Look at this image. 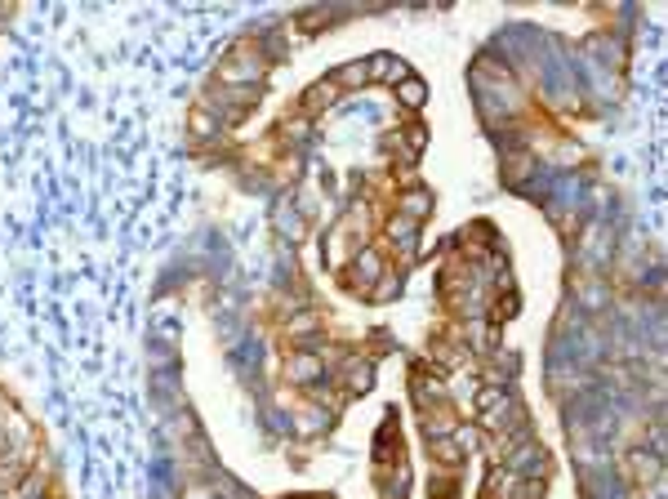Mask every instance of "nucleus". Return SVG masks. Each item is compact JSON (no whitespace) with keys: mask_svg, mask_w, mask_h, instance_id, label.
<instances>
[{"mask_svg":"<svg viewBox=\"0 0 668 499\" xmlns=\"http://www.w3.org/2000/svg\"><path fill=\"white\" fill-rule=\"evenodd\" d=\"M365 72H379L383 80H406V63H401V58H388V54H375L370 63H365Z\"/></svg>","mask_w":668,"mask_h":499,"instance_id":"nucleus-1","label":"nucleus"},{"mask_svg":"<svg viewBox=\"0 0 668 499\" xmlns=\"http://www.w3.org/2000/svg\"><path fill=\"white\" fill-rule=\"evenodd\" d=\"M334 94H339V85H312V90L303 94V103H308V107H330Z\"/></svg>","mask_w":668,"mask_h":499,"instance_id":"nucleus-2","label":"nucleus"},{"mask_svg":"<svg viewBox=\"0 0 668 499\" xmlns=\"http://www.w3.org/2000/svg\"><path fill=\"white\" fill-rule=\"evenodd\" d=\"M424 98H428V85H424V80H401V103L419 107Z\"/></svg>","mask_w":668,"mask_h":499,"instance_id":"nucleus-3","label":"nucleus"},{"mask_svg":"<svg viewBox=\"0 0 668 499\" xmlns=\"http://www.w3.org/2000/svg\"><path fill=\"white\" fill-rule=\"evenodd\" d=\"M365 80V63H348V68H339V85H361Z\"/></svg>","mask_w":668,"mask_h":499,"instance_id":"nucleus-4","label":"nucleus"},{"mask_svg":"<svg viewBox=\"0 0 668 499\" xmlns=\"http://www.w3.org/2000/svg\"><path fill=\"white\" fill-rule=\"evenodd\" d=\"M316 370H321V365H316V361H312V357H298V361H294V365H290V379H312V375H316Z\"/></svg>","mask_w":668,"mask_h":499,"instance_id":"nucleus-5","label":"nucleus"},{"mask_svg":"<svg viewBox=\"0 0 668 499\" xmlns=\"http://www.w3.org/2000/svg\"><path fill=\"white\" fill-rule=\"evenodd\" d=\"M361 277H365V281L379 277V254H375V249H365V254H361Z\"/></svg>","mask_w":668,"mask_h":499,"instance_id":"nucleus-6","label":"nucleus"},{"mask_svg":"<svg viewBox=\"0 0 668 499\" xmlns=\"http://www.w3.org/2000/svg\"><path fill=\"white\" fill-rule=\"evenodd\" d=\"M406 210H410V214H419V210H428V196H424V192H414V196H406Z\"/></svg>","mask_w":668,"mask_h":499,"instance_id":"nucleus-7","label":"nucleus"},{"mask_svg":"<svg viewBox=\"0 0 668 499\" xmlns=\"http://www.w3.org/2000/svg\"><path fill=\"white\" fill-rule=\"evenodd\" d=\"M192 129H196V134H210V116L196 112V116H192Z\"/></svg>","mask_w":668,"mask_h":499,"instance_id":"nucleus-8","label":"nucleus"}]
</instances>
